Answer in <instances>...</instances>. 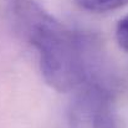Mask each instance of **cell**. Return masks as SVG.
Masks as SVG:
<instances>
[{"instance_id": "6da1fadb", "label": "cell", "mask_w": 128, "mask_h": 128, "mask_svg": "<svg viewBox=\"0 0 128 128\" xmlns=\"http://www.w3.org/2000/svg\"><path fill=\"white\" fill-rule=\"evenodd\" d=\"M14 30L38 51L45 81L66 92L86 78L96 44L71 30L45 10L38 0H5Z\"/></svg>"}, {"instance_id": "7a4b0ae2", "label": "cell", "mask_w": 128, "mask_h": 128, "mask_svg": "<svg viewBox=\"0 0 128 128\" xmlns=\"http://www.w3.org/2000/svg\"><path fill=\"white\" fill-rule=\"evenodd\" d=\"M76 5L90 12H107L128 4V0H75Z\"/></svg>"}, {"instance_id": "3957f363", "label": "cell", "mask_w": 128, "mask_h": 128, "mask_svg": "<svg viewBox=\"0 0 128 128\" xmlns=\"http://www.w3.org/2000/svg\"><path fill=\"white\" fill-rule=\"evenodd\" d=\"M116 40L118 46L128 52V14L118 21L116 26Z\"/></svg>"}]
</instances>
